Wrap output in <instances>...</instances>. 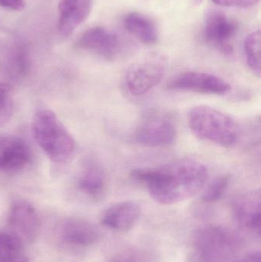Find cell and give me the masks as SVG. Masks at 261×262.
<instances>
[{
  "mask_svg": "<svg viewBox=\"0 0 261 262\" xmlns=\"http://www.w3.org/2000/svg\"><path fill=\"white\" fill-rule=\"evenodd\" d=\"M130 177L147 186L156 203L173 205L185 201L202 192L208 180L203 163L183 159L160 168L134 169Z\"/></svg>",
  "mask_w": 261,
  "mask_h": 262,
  "instance_id": "1",
  "label": "cell"
},
{
  "mask_svg": "<svg viewBox=\"0 0 261 262\" xmlns=\"http://www.w3.org/2000/svg\"><path fill=\"white\" fill-rule=\"evenodd\" d=\"M32 129L35 141L53 163H64L72 157L75 140L52 111L37 112L32 119Z\"/></svg>",
  "mask_w": 261,
  "mask_h": 262,
  "instance_id": "2",
  "label": "cell"
},
{
  "mask_svg": "<svg viewBox=\"0 0 261 262\" xmlns=\"http://www.w3.org/2000/svg\"><path fill=\"white\" fill-rule=\"evenodd\" d=\"M190 130L198 138L222 147L235 144L239 127L229 115L208 106H196L188 112Z\"/></svg>",
  "mask_w": 261,
  "mask_h": 262,
  "instance_id": "3",
  "label": "cell"
},
{
  "mask_svg": "<svg viewBox=\"0 0 261 262\" xmlns=\"http://www.w3.org/2000/svg\"><path fill=\"white\" fill-rule=\"evenodd\" d=\"M191 262H232L240 249V239L224 226L208 225L193 237Z\"/></svg>",
  "mask_w": 261,
  "mask_h": 262,
  "instance_id": "4",
  "label": "cell"
},
{
  "mask_svg": "<svg viewBox=\"0 0 261 262\" xmlns=\"http://www.w3.org/2000/svg\"><path fill=\"white\" fill-rule=\"evenodd\" d=\"M167 66V57L162 54L147 55L128 68L124 75V88L133 96L145 95L160 83Z\"/></svg>",
  "mask_w": 261,
  "mask_h": 262,
  "instance_id": "5",
  "label": "cell"
},
{
  "mask_svg": "<svg viewBox=\"0 0 261 262\" xmlns=\"http://www.w3.org/2000/svg\"><path fill=\"white\" fill-rule=\"evenodd\" d=\"M176 126L171 115L160 110L147 112L134 132L136 143L149 147H165L173 144Z\"/></svg>",
  "mask_w": 261,
  "mask_h": 262,
  "instance_id": "6",
  "label": "cell"
},
{
  "mask_svg": "<svg viewBox=\"0 0 261 262\" xmlns=\"http://www.w3.org/2000/svg\"><path fill=\"white\" fill-rule=\"evenodd\" d=\"M124 42L114 31L103 26H95L81 35L76 41V47L107 61H113L124 51Z\"/></svg>",
  "mask_w": 261,
  "mask_h": 262,
  "instance_id": "7",
  "label": "cell"
},
{
  "mask_svg": "<svg viewBox=\"0 0 261 262\" xmlns=\"http://www.w3.org/2000/svg\"><path fill=\"white\" fill-rule=\"evenodd\" d=\"M237 32L236 21L223 12L213 9L205 15L202 29V39L224 55L232 53V41Z\"/></svg>",
  "mask_w": 261,
  "mask_h": 262,
  "instance_id": "8",
  "label": "cell"
},
{
  "mask_svg": "<svg viewBox=\"0 0 261 262\" xmlns=\"http://www.w3.org/2000/svg\"><path fill=\"white\" fill-rule=\"evenodd\" d=\"M8 226L11 233L22 243H32L39 233L41 220L32 204L25 200H16L11 204Z\"/></svg>",
  "mask_w": 261,
  "mask_h": 262,
  "instance_id": "9",
  "label": "cell"
},
{
  "mask_svg": "<svg viewBox=\"0 0 261 262\" xmlns=\"http://www.w3.org/2000/svg\"><path fill=\"white\" fill-rule=\"evenodd\" d=\"M167 88L170 90L216 95H225L231 89V85L222 78L199 72L179 74L169 81Z\"/></svg>",
  "mask_w": 261,
  "mask_h": 262,
  "instance_id": "10",
  "label": "cell"
},
{
  "mask_svg": "<svg viewBox=\"0 0 261 262\" xmlns=\"http://www.w3.org/2000/svg\"><path fill=\"white\" fill-rule=\"evenodd\" d=\"M234 220L242 227L260 234L261 194L260 189L239 194L232 202Z\"/></svg>",
  "mask_w": 261,
  "mask_h": 262,
  "instance_id": "11",
  "label": "cell"
},
{
  "mask_svg": "<svg viewBox=\"0 0 261 262\" xmlns=\"http://www.w3.org/2000/svg\"><path fill=\"white\" fill-rule=\"evenodd\" d=\"M92 9V0H59L58 30L67 38L87 19Z\"/></svg>",
  "mask_w": 261,
  "mask_h": 262,
  "instance_id": "12",
  "label": "cell"
},
{
  "mask_svg": "<svg viewBox=\"0 0 261 262\" xmlns=\"http://www.w3.org/2000/svg\"><path fill=\"white\" fill-rule=\"evenodd\" d=\"M31 152L24 140L7 134H0V170L18 171L27 166Z\"/></svg>",
  "mask_w": 261,
  "mask_h": 262,
  "instance_id": "13",
  "label": "cell"
},
{
  "mask_svg": "<svg viewBox=\"0 0 261 262\" xmlns=\"http://www.w3.org/2000/svg\"><path fill=\"white\" fill-rule=\"evenodd\" d=\"M59 232L64 243L78 247L93 246L101 238V232L94 225L78 217L64 220Z\"/></svg>",
  "mask_w": 261,
  "mask_h": 262,
  "instance_id": "14",
  "label": "cell"
},
{
  "mask_svg": "<svg viewBox=\"0 0 261 262\" xmlns=\"http://www.w3.org/2000/svg\"><path fill=\"white\" fill-rule=\"evenodd\" d=\"M141 212L140 206L136 202H119L104 211L101 223L113 230L127 232L137 223Z\"/></svg>",
  "mask_w": 261,
  "mask_h": 262,
  "instance_id": "15",
  "label": "cell"
},
{
  "mask_svg": "<svg viewBox=\"0 0 261 262\" xmlns=\"http://www.w3.org/2000/svg\"><path fill=\"white\" fill-rule=\"evenodd\" d=\"M124 29L144 45L156 44L159 39V31L156 23L148 15L140 12H130L123 19Z\"/></svg>",
  "mask_w": 261,
  "mask_h": 262,
  "instance_id": "16",
  "label": "cell"
},
{
  "mask_svg": "<svg viewBox=\"0 0 261 262\" xmlns=\"http://www.w3.org/2000/svg\"><path fill=\"white\" fill-rule=\"evenodd\" d=\"M78 189L84 195L93 200L101 199L107 186L105 174L95 163L87 165L78 180Z\"/></svg>",
  "mask_w": 261,
  "mask_h": 262,
  "instance_id": "17",
  "label": "cell"
},
{
  "mask_svg": "<svg viewBox=\"0 0 261 262\" xmlns=\"http://www.w3.org/2000/svg\"><path fill=\"white\" fill-rule=\"evenodd\" d=\"M0 262H29L22 242L11 232H0Z\"/></svg>",
  "mask_w": 261,
  "mask_h": 262,
  "instance_id": "18",
  "label": "cell"
},
{
  "mask_svg": "<svg viewBox=\"0 0 261 262\" xmlns=\"http://www.w3.org/2000/svg\"><path fill=\"white\" fill-rule=\"evenodd\" d=\"M260 30L253 31L245 41V55L247 64L254 75L260 78L261 72Z\"/></svg>",
  "mask_w": 261,
  "mask_h": 262,
  "instance_id": "19",
  "label": "cell"
},
{
  "mask_svg": "<svg viewBox=\"0 0 261 262\" xmlns=\"http://www.w3.org/2000/svg\"><path fill=\"white\" fill-rule=\"evenodd\" d=\"M230 183V176L224 175L213 180L208 185H205L202 189L201 200L205 203H212L218 201L228 189Z\"/></svg>",
  "mask_w": 261,
  "mask_h": 262,
  "instance_id": "20",
  "label": "cell"
},
{
  "mask_svg": "<svg viewBox=\"0 0 261 262\" xmlns=\"http://www.w3.org/2000/svg\"><path fill=\"white\" fill-rule=\"evenodd\" d=\"M14 112V101L11 88L0 82V127L9 124Z\"/></svg>",
  "mask_w": 261,
  "mask_h": 262,
  "instance_id": "21",
  "label": "cell"
},
{
  "mask_svg": "<svg viewBox=\"0 0 261 262\" xmlns=\"http://www.w3.org/2000/svg\"><path fill=\"white\" fill-rule=\"evenodd\" d=\"M109 262H156L147 251L127 249L115 255Z\"/></svg>",
  "mask_w": 261,
  "mask_h": 262,
  "instance_id": "22",
  "label": "cell"
},
{
  "mask_svg": "<svg viewBox=\"0 0 261 262\" xmlns=\"http://www.w3.org/2000/svg\"><path fill=\"white\" fill-rule=\"evenodd\" d=\"M219 6L225 7L250 8L256 6L260 0H211Z\"/></svg>",
  "mask_w": 261,
  "mask_h": 262,
  "instance_id": "23",
  "label": "cell"
},
{
  "mask_svg": "<svg viewBox=\"0 0 261 262\" xmlns=\"http://www.w3.org/2000/svg\"><path fill=\"white\" fill-rule=\"evenodd\" d=\"M25 6V0H0V7L8 10L21 11Z\"/></svg>",
  "mask_w": 261,
  "mask_h": 262,
  "instance_id": "24",
  "label": "cell"
},
{
  "mask_svg": "<svg viewBox=\"0 0 261 262\" xmlns=\"http://www.w3.org/2000/svg\"><path fill=\"white\" fill-rule=\"evenodd\" d=\"M232 262H261L260 252H251L245 254L241 258H236Z\"/></svg>",
  "mask_w": 261,
  "mask_h": 262,
  "instance_id": "25",
  "label": "cell"
}]
</instances>
